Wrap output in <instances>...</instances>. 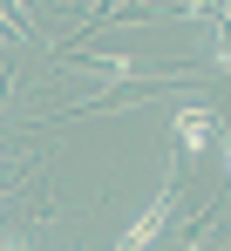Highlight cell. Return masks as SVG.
Instances as JSON below:
<instances>
[{"label":"cell","instance_id":"1","mask_svg":"<svg viewBox=\"0 0 231 251\" xmlns=\"http://www.w3.org/2000/svg\"><path fill=\"white\" fill-rule=\"evenodd\" d=\"M170 197H177V190L163 183V197H156V204H143V217H136V224L116 238V251H150L156 238H163V224H170Z\"/></svg>","mask_w":231,"mask_h":251},{"label":"cell","instance_id":"2","mask_svg":"<svg viewBox=\"0 0 231 251\" xmlns=\"http://www.w3.org/2000/svg\"><path fill=\"white\" fill-rule=\"evenodd\" d=\"M170 136H177V150H211V136H218V116H211V109H177V116H170Z\"/></svg>","mask_w":231,"mask_h":251}]
</instances>
